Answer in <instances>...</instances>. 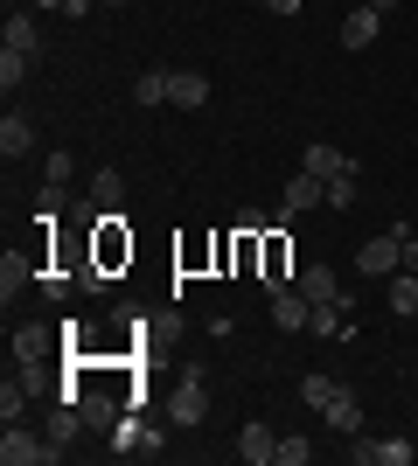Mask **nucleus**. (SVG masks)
I'll return each mask as SVG.
<instances>
[{
  "mask_svg": "<svg viewBox=\"0 0 418 466\" xmlns=\"http://www.w3.org/2000/svg\"><path fill=\"white\" fill-rule=\"evenodd\" d=\"M0 460H7V466H56L63 446H56V439H36V431H21V425H7V431H0Z\"/></svg>",
  "mask_w": 418,
  "mask_h": 466,
  "instance_id": "f257e3e1",
  "label": "nucleus"
},
{
  "mask_svg": "<svg viewBox=\"0 0 418 466\" xmlns=\"http://www.w3.org/2000/svg\"><path fill=\"white\" fill-rule=\"evenodd\" d=\"M356 272H362V279H391V272H404V237H398V230L370 237V244L356 251Z\"/></svg>",
  "mask_w": 418,
  "mask_h": 466,
  "instance_id": "f03ea898",
  "label": "nucleus"
},
{
  "mask_svg": "<svg viewBox=\"0 0 418 466\" xmlns=\"http://www.w3.org/2000/svg\"><path fill=\"white\" fill-rule=\"evenodd\" d=\"M349 460H356V466H412L418 446H404V439H356Z\"/></svg>",
  "mask_w": 418,
  "mask_h": 466,
  "instance_id": "7ed1b4c3",
  "label": "nucleus"
},
{
  "mask_svg": "<svg viewBox=\"0 0 418 466\" xmlns=\"http://www.w3.org/2000/svg\"><path fill=\"white\" fill-rule=\"evenodd\" d=\"M168 410H175V425H181V431H196L202 418H209V390H202L196 370L181 376V390H175V404H168Z\"/></svg>",
  "mask_w": 418,
  "mask_h": 466,
  "instance_id": "20e7f679",
  "label": "nucleus"
},
{
  "mask_svg": "<svg viewBox=\"0 0 418 466\" xmlns=\"http://www.w3.org/2000/svg\"><path fill=\"white\" fill-rule=\"evenodd\" d=\"M300 167H307L314 181H342V175H356V160L342 154V147H328V139H314V147L300 154Z\"/></svg>",
  "mask_w": 418,
  "mask_h": 466,
  "instance_id": "39448f33",
  "label": "nucleus"
},
{
  "mask_svg": "<svg viewBox=\"0 0 418 466\" xmlns=\"http://www.w3.org/2000/svg\"><path fill=\"white\" fill-rule=\"evenodd\" d=\"M168 105L175 112H202L209 105V77L202 70H168Z\"/></svg>",
  "mask_w": 418,
  "mask_h": 466,
  "instance_id": "423d86ee",
  "label": "nucleus"
},
{
  "mask_svg": "<svg viewBox=\"0 0 418 466\" xmlns=\"http://www.w3.org/2000/svg\"><path fill=\"white\" fill-rule=\"evenodd\" d=\"M377 35H383V7H370V0H362L356 15L342 21V49H370Z\"/></svg>",
  "mask_w": 418,
  "mask_h": 466,
  "instance_id": "0eeeda50",
  "label": "nucleus"
},
{
  "mask_svg": "<svg viewBox=\"0 0 418 466\" xmlns=\"http://www.w3.org/2000/svg\"><path fill=\"white\" fill-rule=\"evenodd\" d=\"M238 460H244V466H279L272 425H244V431H238Z\"/></svg>",
  "mask_w": 418,
  "mask_h": 466,
  "instance_id": "6e6552de",
  "label": "nucleus"
},
{
  "mask_svg": "<svg viewBox=\"0 0 418 466\" xmlns=\"http://www.w3.org/2000/svg\"><path fill=\"white\" fill-rule=\"evenodd\" d=\"M314 202H328V181H314L307 167H293V181H286V216H279V223H293V216L314 209Z\"/></svg>",
  "mask_w": 418,
  "mask_h": 466,
  "instance_id": "1a4fd4ad",
  "label": "nucleus"
},
{
  "mask_svg": "<svg viewBox=\"0 0 418 466\" xmlns=\"http://www.w3.org/2000/svg\"><path fill=\"white\" fill-rule=\"evenodd\" d=\"M293 292L307 299V307H328V299H342V279L328 272V265H307V272L293 279Z\"/></svg>",
  "mask_w": 418,
  "mask_h": 466,
  "instance_id": "9d476101",
  "label": "nucleus"
},
{
  "mask_svg": "<svg viewBox=\"0 0 418 466\" xmlns=\"http://www.w3.org/2000/svg\"><path fill=\"white\" fill-rule=\"evenodd\" d=\"M0 49H21V56H36V49H42V28H36V15H28V7H15V15H7Z\"/></svg>",
  "mask_w": 418,
  "mask_h": 466,
  "instance_id": "9b49d317",
  "label": "nucleus"
},
{
  "mask_svg": "<svg viewBox=\"0 0 418 466\" xmlns=\"http://www.w3.org/2000/svg\"><path fill=\"white\" fill-rule=\"evenodd\" d=\"M272 320H279V334H307V320H314V307H307L300 292H286V286H279V292H272Z\"/></svg>",
  "mask_w": 418,
  "mask_h": 466,
  "instance_id": "f8f14e48",
  "label": "nucleus"
},
{
  "mask_svg": "<svg viewBox=\"0 0 418 466\" xmlns=\"http://www.w3.org/2000/svg\"><path fill=\"white\" fill-rule=\"evenodd\" d=\"M0 154H7V160H28V154H36V126H28L21 112L0 118Z\"/></svg>",
  "mask_w": 418,
  "mask_h": 466,
  "instance_id": "ddd939ff",
  "label": "nucleus"
},
{
  "mask_svg": "<svg viewBox=\"0 0 418 466\" xmlns=\"http://www.w3.org/2000/svg\"><path fill=\"white\" fill-rule=\"evenodd\" d=\"M77 418H84V431H112V425H119V404H112L105 390H84V397H77Z\"/></svg>",
  "mask_w": 418,
  "mask_h": 466,
  "instance_id": "4468645a",
  "label": "nucleus"
},
{
  "mask_svg": "<svg viewBox=\"0 0 418 466\" xmlns=\"http://www.w3.org/2000/svg\"><path fill=\"white\" fill-rule=\"evenodd\" d=\"M383 299H391V313H398V320H412V313H418V272H391Z\"/></svg>",
  "mask_w": 418,
  "mask_h": 466,
  "instance_id": "2eb2a0df",
  "label": "nucleus"
},
{
  "mask_svg": "<svg viewBox=\"0 0 418 466\" xmlns=\"http://www.w3.org/2000/svg\"><path fill=\"white\" fill-rule=\"evenodd\" d=\"M321 418H328V425H335V431H349V439H356V431H362V404H356V397H349V390H335V404L321 410Z\"/></svg>",
  "mask_w": 418,
  "mask_h": 466,
  "instance_id": "dca6fc26",
  "label": "nucleus"
},
{
  "mask_svg": "<svg viewBox=\"0 0 418 466\" xmlns=\"http://www.w3.org/2000/svg\"><path fill=\"white\" fill-rule=\"evenodd\" d=\"M133 105H168V70H139V84H133Z\"/></svg>",
  "mask_w": 418,
  "mask_h": 466,
  "instance_id": "f3484780",
  "label": "nucleus"
},
{
  "mask_svg": "<svg viewBox=\"0 0 418 466\" xmlns=\"http://www.w3.org/2000/svg\"><path fill=\"white\" fill-rule=\"evenodd\" d=\"M335 390H342V383H335V376H321V370H314V376H300V397H307L314 410H328V404H335Z\"/></svg>",
  "mask_w": 418,
  "mask_h": 466,
  "instance_id": "a211bd4d",
  "label": "nucleus"
},
{
  "mask_svg": "<svg viewBox=\"0 0 418 466\" xmlns=\"http://www.w3.org/2000/svg\"><path fill=\"white\" fill-rule=\"evenodd\" d=\"M15 355L21 362H42L49 355V328H15Z\"/></svg>",
  "mask_w": 418,
  "mask_h": 466,
  "instance_id": "6ab92c4d",
  "label": "nucleus"
},
{
  "mask_svg": "<svg viewBox=\"0 0 418 466\" xmlns=\"http://www.w3.org/2000/svg\"><path fill=\"white\" fill-rule=\"evenodd\" d=\"M21 279H28V258L7 251V258H0V299H7V307H15V286H21Z\"/></svg>",
  "mask_w": 418,
  "mask_h": 466,
  "instance_id": "aec40b11",
  "label": "nucleus"
},
{
  "mask_svg": "<svg viewBox=\"0 0 418 466\" xmlns=\"http://www.w3.org/2000/svg\"><path fill=\"white\" fill-rule=\"evenodd\" d=\"M28 77V56H21V49H0V91L15 97V84Z\"/></svg>",
  "mask_w": 418,
  "mask_h": 466,
  "instance_id": "412c9836",
  "label": "nucleus"
},
{
  "mask_svg": "<svg viewBox=\"0 0 418 466\" xmlns=\"http://www.w3.org/2000/svg\"><path fill=\"white\" fill-rule=\"evenodd\" d=\"M28 390H36V383H7V390H0V418H7V425H21V410H28Z\"/></svg>",
  "mask_w": 418,
  "mask_h": 466,
  "instance_id": "4be33fe9",
  "label": "nucleus"
},
{
  "mask_svg": "<svg viewBox=\"0 0 418 466\" xmlns=\"http://www.w3.org/2000/svg\"><path fill=\"white\" fill-rule=\"evenodd\" d=\"M91 202H98V209H112V202H119V175H112V167H98V175H91Z\"/></svg>",
  "mask_w": 418,
  "mask_h": 466,
  "instance_id": "5701e85b",
  "label": "nucleus"
},
{
  "mask_svg": "<svg viewBox=\"0 0 418 466\" xmlns=\"http://www.w3.org/2000/svg\"><path fill=\"white\" fill-rule=\"evenodd\" d=\"M307 460H314V446H307L300 431H293V439H279V466H307Z\"/></svg>",
  "mask_w": 418,
  "mask_h": 466,
  "instance_id": "b1692460",
  "label": "nucleus"
},
{
  "mask_svg": "<svg viewBox=\"0 0 418 466\" xmlns=\"http://www.w3.org/2000/svg\"><path fill=\"white\" fill-rule=\"evenodd\" d=\"M356 202V175H342V181H328V209H349Z\"/></svg>",
  "mask_w": 418,
  "mask_h": 466,
  "instance_id": "393cba45",
  "label": "nucleus"
},
{
  "mask_svg": "<svg viewBox=\"0 0 418 466\" xmlns=\"http://www.w3.org/2000/svg\"><path fill=\"white\" fill-rule=\"evenodd\" d=\"M70 167H77L70 154H49V160H42V181H70Z\"/></svg>",
  "mask_w": 418,
  "mask_h": 466,
  "instance_id": "a878e982",
  "label": "nucleus"
},
{
  "mask_svg": "<svg viewBox=\"0 0 418 466\" xmlns=\"http://www.w3.org/2000/svg\"><path fill=\"white\" fill-rule=\"evenodd\" d=\"M398 237H404V272H418V237L412 230H398Z\"/></svg>",
  "mask_w": 418,
  "mask_h": 466,
  "instance_id": "bb28decb",
  "label": "nucleus"
},
{
  "mask_svg": "<svg viewBox=\"0 0 418 466\" xmlns=\"http://www.w3.org/2000/svg\"><path fill=\"white\" fill-rule=\"evenodd\" d=\"M265 7H272V15H300V0H265Z\"/></svg>",
  "mask_w": 418,
  "mask_h": 466,
  "instance_id": "cd10ccee",
  "label": "nucleus"
},
{
  "mask_svg": "<svg viewBox=\"0 0 418 466\" xmlns=\"http://www.w3.org/2000/svg\"><path fill=\"white\" fill-rule=\"evenodd\" d=\"M36 7H42V15H63V7H70V0H36Z\"/></svg>",
  "mask_w": 418,
  "mask_h": 466,
  "instance_id": "c85d7f7f",
  "label": "nucleus"
},
{
  "mask_svg": "<svg viewBox=\"0 0 418 466\" xmlns=\"http://www.w3.org/2000/svg\"><path fill=\"white\" fill-rule=\"evenodd\" d=\"M98 7H126V0H98Z\"/></svg>",
  "mask_w": 418,
  "mask_h": 466,
  "instance_id": "c756f323",
  "label": "nucleus"
}]
</instances>
